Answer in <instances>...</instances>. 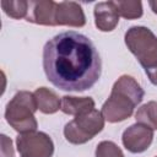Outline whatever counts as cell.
<instances>
[{"instance_id":"cell-16","label":"cell","mask_w":157,"mask_h":157,"mask_svg":"<svg viewBox=\"0 0 157 157\" xmlns=\"http://www.w3.org/2000/svg\"><path fill=\"white\" fill-rule=\"evenodd\" d=\"M94 157H125L121 148L113 141H101L94 151Z\"/></svg>"},{"instance_id":"cell-17","label":"cell","mask_w":157,"mask_h":157,"mask_svg":"<svg viewBox=\"0 0 157 157\" xmlns=\"http://www.w3.org/2000/svg\"><path fill=\"white\" fill-rule=\"evenodd\" d=\"M1 157H15V151L12 147V141L6 135H1Z\"/></svg>"},{"instance_id":"cell-18","label":"cell","mask_w":157,"mask_h":157,"mask_svg":"<svg viewBox=\"0 0 157 157\" xmlns=\"http://www.w3.org/2000/svg\"><path fill=\"white\" fill-rule=\"evenodd\" d=\"M156 157H157V156H156Z\"/></svg>"},{"instance_id":"cell-12","label":"cell","mask_w":157,"mask_h":157,"mask_svg":"<svg viewBox=\"0 0 157 157\" xmlns=\"http://www.w3.org/2000/svg\"><path fill=\"white\" fill-rule=\"evenodd\" d=\"M34 98L37 102L38 110L44 114H54L61 107V99L58 97L55 92L47 87H39L34 92Z\"/></svg>"},{"instance_id":"cell-5","label":"cell","mask_w":157,"mask_h":157,"mask_svg":"<svg viewBox=\"0 0 157 157\" xmlns=\"http://www.w3.org/2000/svg\"><path fill=\"white\" fill-rule=\"evenodd\" d=\"M104 117L96 108L88 113L76 115L64 126L65 139L74 145L86 144L104 128Z\"/></svg>"},{"instance_id":"cell-10","label":"cell","mask_w":157,"mask_h":157,"mask_svg":"<svg viewBox=\"0 0 157 157\" xmlns=\"http://www.w3.org/2000/svg\"><path fill=\"white\" fill-rule=\"evenodd\" d=\"M55 9L56 2L53 0L28 1V13L26 20L40 26H55Z\"/></svg>"},{"instance_id":"cell-11","label":"cell","mask_w":157,"mask_h":157,"mask_svg":"<svg viewBox=\"0 0 157 157\" xmlns=\"http://www.w3.org/2000/svg\"><path fill=\"white\" fill-rule=\"evenodd\" d=\"M94 109V101L91 97L64 96L61 98L60 110L67 115H81Z\"/></svg>"},{"instance_id":"cell-3","label":"cell","mask_w":157,"mask_h":157,"mask_svg":"<svg viewBox=\"0 0 157 157\" xmlns=\"http://www.w3.org/2000/svg\"><path fill=\"white\" fill-rule=\"evenodd\" d=\"M131 54L144 67L150 82L157 86V37L145 26H132L124 36Z\"/></svg>"},{"instance_id":"cell-15","label":"cell","mask_w":157,"mask_h":157,"mask_svg":"<svg viewBox=\"0 0 157 157\" xmlns=\"http://www.w3.org/2000/svg\"><path fill=\"white\" fill-rule=\"evenodd\" d=\"M1 7L4 12L15 20L26 18L28 13V1L17 0V1H1Z\"/></svg>"},{"instance_id":"cell-13","label":"cell","mask_w":157,"mask_h":157,"mask_svg":"<svg viewBox=\"0 0 157 157\" xmlns=\"http://www.w3.org/2000/svg\"><path fill=\"white\" fill-rule=\"evenodd\" d=\"M136 123L145 124L152 130H157V101H150L141 105L135 113Z\"/></svg>"},{"instance_id":"cell-7","label":"cell","mask_w":157,"mask_h":157,"mask_svg":"<svg viewBox=\"0 0 157 157\" xmlns=\"http://www.w3.org/2000/svg\"><path fill=\"white\" fill-rule=\"evenodd\" d=\"M153 140V130L141 123H135L124 130L121 141L124 147L131 153L146 151Z\"/></svg>"},{"instance_id":"cell-9","label":"cell","mask_w":157,"mask_h":157,"mask_svg":"<svg viewBox=\"0 0 157 157\" xmlns=\"http://www.w3.org/2000/svg\"><path fill=\"white\" fill-rule=\"evenodd\" d=\"M94 25L102 32H112L119 23V12L115 1H102L93 9Z\"/></svg>"},{"instance_id":"cell-2","label":"cell","mask_w":157,"mask_h":157,"mask_svg":"<svg viewBox=\"0 0 157 157\" xmlns=\"http://www.w3.org/2000/svg\"><path fill=\"white\" fill-rule=\"evenodd\" d=\"M140 83L129 75H121L113 85L109 98L102 105V115L109 123H119L130 118L134 109L144 99Z\"/></svg>"},{"instance_id":"cell-8","label":"cell","mask_w":157,"mask_h":157,"mask_svg":"<svg viewBox=\"0 0 157 157\" xmlns=\"http://www.w3.org/2000/svg\"><path fill=\"white\" fill-rule=\"evenodd\" d=\"M55 26H69V27H83L86 25V16L80 4L75 1H61L56 2Z\"/></svg>"},{"instance_id":"cell-1","label":"cell","mask_w":157,"mask_h":157,"mask_svg":"<svg viewBox=\"0 0 157 157\" xmlns=\"http://www.w3.org/2000/svg\"><path fill=\"white\" fill-rule=\"evenodd\" d=\"M43 69L48 81L55 87L63 91L82 92L99 80L102 61L88 37L67 31L45 43Z\"/></svg>"},{"instance_id":"cell-6","label":"cell","mask_w":157,"mask_h":157,"mask_svg":"<svg viewBox=\"0 0 157 157\" xmlns=\"http://www.w3.org/2000/svg\"><path fill=\"white\" fill-rule=\"evenodd\" d=\"M16 147L21 157H53L54 144L43 131H29L16 137Z\"/></svg>"},{"instance_id":"cell-14","label":"cell","mask_w":157,"mask_h":157,"mask_svg":"<svg viewBox=\"0 0 157 157\" xmlns=\"http://www.w3.org/2000/svg\"><path fill=\"white\" fill-rule=\"evenodd\" d=\"M118 12L121 17L126 20H136L140 18L144 13L142 2L137 0H119L115 1Z\"/></svg>"},{"instance_id":"cell-4","label":"cell","mask_w":157,"mask_h":157,"mask_svg":"<svg viewBox=\"0 0 157 157\" xmlns=\"http://www.w3.org/2000/svg\"><path fill=\"white\" fill-rule=\"evenodd\" d=\"M36 110H38V107L34 94L29 91H18L6 104L5 119L20 134L36 131L38 128L34 117Z\"/></svg>"}]
</instances>
